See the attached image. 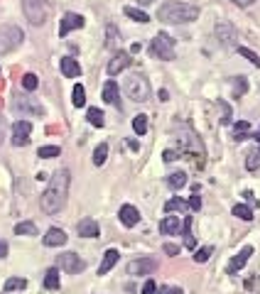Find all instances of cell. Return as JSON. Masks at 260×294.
I'll return each instance as SVG.
<instances>
[{
	"instance_id": "18",
	"label": "cell",
	"mask_w": 260,
	"mask_h": 294,
	"mask_svg": "<svg viewBox=\"0 0 260 294\" xmlns=\"http://www.w3.org/2000/svg\"><path fill=\"white\" fill-rule=\"evenodd\" d=\"M59 66H61V74L66 76V79H76V76H81V66H79V61L71 57H64L59 61Z\"/></svg>"
},
{
	"instance_id": "17",
	"label": "cell",
	"mask_w": 260,
	"mask_h": 294,
	"mask_svg": "<svg viewBox=\"0 0 260 294\" xmlns=\"http://www.w3.org/2000/svg\"><path fill=\"white\" fill-rule=\"evenodd\" d=\"M76 231H79L81 238H98V235H101V228H98V223H96L93 218H84V221H79Z\"/></svg>"
},
{
	"instance_id": "27",
	"label": "cell",
	"mask_w": 260,
	"mask_h": 294,
	"mask_svg": "<svg viewBox=\"0 0 260 294\" xmlns=\"http://www.w3.org/2000/svg\"><path fill=\"white\" fill-rule=\"evenodd\" d=\"M44 287H47V290H59V270L57 267H52V270L44 272Z\"/></svg>"
},
{
	"instance_id": "29",
	"label": "cell",
	"mask_w": 260,
	"mask_h": 294,
	"mask_svg": "<svg viewBox=\"0 0 260 294\" xmlns=\"http://www.w3.org/2000/svg\"><path fill=\"white\" fill-rule=\"evenodd\" d=\"M61 154V147L57 145H44L37 149V157H42V159H52V157H59Z\"/></svg>"
},
{
	"instance_id": "22",
	"label": "cell",
	"mask_w": 260,
	"mask_h": 294,
	"mask_svg": "<svg viewBox=\"0 0 260 294\" xmlns=\"http://www.w3.org/2000/svg\"><path fill=\"white\" fill-rule=\"evenodd\" d=\"M130 20H135V22H140V25H145V22H150V15L147 12H143V10H138V7H133V5H128L125 10H123Z\"/></svg>"
},
{
	"instance_id": "20",
	"label": "cell",
	"mask_w": 260,
	"mask_h": 294,
	"mask_svg": "<svg viewBox=\"0 0 260 294\" xmlns=\"http://www.w3.org/2000/svg\"><path fill=\"white\" fill-rule=\"evenodd\" d=\"M103 101L111 103V106H120V101H118V84L113 79L103 84Z\"/></svg>"
},
{
	"instance_id": "9",
	"label": "cell",
	"mask_w": 260,
	"mask_h": 294,
	"mask_svg": "<svg viewBox=\"0 0 260 294\" xmlns=\"http://www.w3.org/2000/svg\"><path fill=\"white\" fill-rule=\"evenodd\" d=\"M32 138V123L29 120H17L12 125V145L17 147H25Z\"/></svg>"
},
{
	"instance_id": "39",
	"label": "cell",
	"mask_w": 260,
	"mask_h": 294,
	"mask_svg": "<svg viewBox=\"0 0 260 294\" xmlns=\"http://www.w3.org/2000/svg\"><path fill=\"white\" fill-rule=\"evenodd\" d=\"M22 86L27 88V91H34V88L39 86V79H37L34 74H25V76H22Z\"/></svg>"
},
{
	"instance_id": "1",
	"label": "cell",
	"mask_w": 260,
	"mask_h": 294,
	"mask_svg": "<svg viewBox=\"0 0 260 294\" xmlns=\"http://www.w3.org/2000/svg\"><path fill=\"white\" fill-rule=\"evenodd\" d=\"M69 181H71L69 169H59L57 174H52V181H49L47 191H44L42 199H39V206H42L44 213L54 216V213H59V211L64 208L66 196H69Z\"/></svg>"
},
{
	"instance_id": "24",
	"label": "cell",
	"mask_w": 260,
	"mask_h": 294,
	"mask_svg": "<svg viewBox=\"0 0 260 294\" xmlns=\"http://www.w3.org/2000/svg\"><path fill=\"white\" fill-rule=\"evenodd\" d=\"M15 235H37V223L34 221H20L15 226Z\"/></svg>"
},
{
	"instance_id": "16",
	"label": "cell",
	"mask_w": 260,
	"mask_h": 294,
	"mask_svg": "<svg viewBox=\"0 0 260 294\" xmlns=\"http://www.w3.org/2000/svg\"><path fill=\"white\" fill-rule=\"evenodd\" d=\"M216 37H219V44L231 47L233 42H236V29H233V25H229V22H219V25H216Z\"/></svg>"
},
{
	"instance_id": "4",
	"label": "cell",
	"mask_w": 260,
	"mask_h": 294,
	"mask_svg": "<svg viewBox=\"0 0 260 294\" xmlns=\"http://www.w3.org/2000/svg\"><path fill=\"white\" fill-rule=\"evenodd\" d=\"M22 10H25V17L34 27H42L49 17L52 5H49V0H22Z\"/></svg>"
},
{
	"instance_id": "6",
	"label": "cell",
	"mask_w": 260,
	"mask_h": 294,
	"mask_svg": "<svg viewBox=\"0 0 260 294\" xmlns=\"http://www.w3.org/2000/svg\"><path fill=\"white\" fill-rule=\"evenodd\" d=\"M150 52H152L157 59H162V61H172V59H174V39L170 37V34L160 32V34L152 39Z\"/></svg>"
},
{
	"instance_id": "43",
	"label": "cell",
	"mask_w": 260,
	"mask_h": 294,
	"mask_svg": "<svg viewBox=\"0 0 260 294\" xmlns=\"http://www.w3.org/2000/svg\"><path fill=\"white\" fill-rule=\"evenodd\" d=\"M155 292H157V285H155L152 280H147L143 285V294H155Z\"/></svg>"
},
{
	"instance_id": "38",
	"label": "cell",
	"mask_w": 260,
	"mask_h": 294,
	"mask_svg": "<svg viewBox=\"0 0 260 294\" xmlns=\"http://www.w3.org/2000/svg\"><path fill=\"white\" fill-rule=\"evenodd\" d=\"M211 253H214V248H211V245H206V248H199V250L194 253V260H197V263H206V260L211 258Z\"/></svg>"
},
{
	"instance_id": "8",
	"label": "cell",
	"mask_w": 260,
	"mask_h": 294,
	"mask_svg": "<svg viewBox=\"0 0 260 294\" xmlns=\"http://www.w3.org/2000/svg\"><path fill=\"white\" fill-rule=\"evenodd\" d=\"M59 267H61L64 272H69V275H79V272L86 270V263H84V258L76 255V253H61V255H59Z\"/></svg>"
},
{
	"instance_id": "34",
	"label": "cell",
	"mask_w": 260,
	"mask_h": 294,
	"mask_svg": "<svg viewBox=\"0 0 260 294\" xmlns=\"http://www.w3.org/2000/svg\"><path fill=\"white\" fill-rule=\"evenodd\" d=\"M133 130H135L138 135H145V133H147V116L140 113V116L133 118Z\"/></svg>"
},
{
	"instance_id": "53",
	"label": "cell",
	"mask_w": 260,
	"mask_h": 294,
	"mask_svg": "<svg viewBox=\"0 0 260 294\" xmlns=\"http://www.w3.org/2000/svg\"><path fill=\"white\" fill-rule=\"evenodd\" d=\"M256 138H258V140H260V133H258V135H256Z\"/></svg>"
},
{
	"instance_id": "46",
	"label": "cell",
	"mask_w": 260,
	"mask_h": 294,
	"mask_svg": "<svg viewBox=\"0 0 260 294\" xmlns=\"http://www.w3.org/2000/svg\"><path fill=\"white\" fill-rule=\"evenodd\" d=\"M189 208H192V211H199V208H202V196H192V199H189Z\"/></svg>"
},
{
	"instance_id": "21",
	"label": "cell",
	"mask_w": 260,
	"mask_h": 294,
	"mask_svg": "<svg viewBox=\"0 0 260 294\" xmlns=\"http://www.w3.org/2000/svg\"><path fill=\"white\" fill-rule=\"evenodd\" d=\"M160 231H162V235H174L179 231V218L177 216H165L162 223H160Z\"/></svg>"
},
{
	"instance_id": "2",
	"label": "cell",
	"mask_w": 260,
	"mask_h": 294,
	"mask_svg": "<svg viewBox=\"0 0 260 294\" xmlns=\"http://www.w3.org/2000/svg\"><path fill=\"white\" fill-rule=\"evenodd\" d=\"M197 17H199V7L179 0H170L157 10V20L165 25H184V22H194Z\"/></svg>"
},
{
	"instance_id": "12",
	"label": "cell",
	"mask_w": 260,
	"mask_h": 294,
	"mask_svg": "<svg viewBox=\"0 0 260 294\" xmlns=\"http://www.w3.org/2000/svg\"><path fill=\"white\" fill-rule=\"evenodd\" d=\"M118 218H120V223H123L125 228H133V226L140 223V211H138L133 204H125V206H120Z\"/></svg>"
},
{
	"instance_id": "14",
	"label": "cell",
	"mask_w": 260,
	"mask_h": 294,
	"mask_svg": "<svg viewBox=\"0 0 260 294\" xmlns=\"http://www.w3.org/2000/svg\"><path fill=\"white\" fill-rule=\"evenodd\" d=\"M251 255H253V248H251V245H246L243 250H238V253L233 255V260L229 263V267H226V272H229V275H236L243 265L248 263V258H251Z\"/></svg>"
},
{
	"instance_id": "5",
	"label": "cell",
	"mask_w": 260,
	"mask_h": 294,
	"mask_svg": "<svg viewBox=\"0 0 260 294\" xmlns=\"http://www.w3.org/2000/svg\"><path fill=\"white\" fill-rule=\"evenodd\" d=\"M25 39V32L17 25H2L0 27V54H10L15 52Z\"/></svg>"
},
{
	"instance_id": "50",
	"label": "cell",
	"mask_w": 260,
	"mask_h": 294,
	"mask_svg": "<svg viewBox=\"0 0 260 294\" xmlns=\"http://www.w3.org/2000/svg\"><path fill=\"white\" fill-rule=\"evenodd\" d=\"M2 138H5V123H2V118H0V143H2Z\"/></svg>"
},
{
	"instance_id": "35",
	"label": "cell",
	"mask_w": 260,
	"mask_h": 294,
	"mask_svg": "<svg viewBox=\"0 0 260 294\" xmlns=\"http://www.w3.org/2000/svg\"><path fill=\"white\" fill-rule=\"evenodd\" d=\"M84 103H86V91H84V86H81V84H76V86H74V106H76V108H81Z\"/></svg>"
},
{
	"instance_id": "51",
	"label": "cell",
	"mask_w": 260,
	"mask_h": 294,
	"mask_svg": "<svg viewBox=\"0 0 260 294\" xmlns=\"http://www.w3.org/2000/svg\"><path fill=\"white\" fill-rule=\"evenodd\" d=\"M167 98H170V93H167V91L162 88V91H160V101H167Z\"/></svg>"
},
{
	"instance_id": "41",
	"label": "cell",
	"mask_w": 260,
	"mask_h": 294,
	"mask_svg": "<svg viewBox=\"0 0 260 294\" xmlns=\"http://www.w3.org/2000/svg\"><path fill=\"white\" fill-rule=\"evenodd\" d=\"M108 47H116L118 44V29L116 27H108V42H106Z\"/></svg>"
},
{
	"instance_id": "26",
	"label": "cell",
	"mask_w": 260,
	"mask_h": 294,
	"mask_svg": "<svg viewBox=\"0 0 260 294\" xmlns=\"http://www.w3.org/2000/svg\"><path fill=\"white\" fill-rule=\"evenodd\" d=\"M184 245H187L189 250L197 248V240H194V235H192V216L184 218Z\"/></svg>"
},
{
	"instance_id": "33",
	"label": "cell",
	"mask_w": 260,
	"mask_h": 294,
	"mask_svg": "<svg viewBox=\"0 0 260 294\" xmlns=\"http://www.w3.org/2000/svg\"><path fill=\"white\" fill-rule=\"evenodd\" d=\"M86 118H88V123L91 125H96V128H103V113L98 111V108H88V113H86Z\"/></svg>"
},
{
	"instance_id": "42",
	"label": "cell",
	"mask_w": 260,
	"mask_h": 294,
	"mask_svg": "<svg viewBox=\"0 0 260 294\" xmlns=\"http://www.w3.org/2000/svg\"><path fill=\"white\" fill-rule=\"evenodd\" d=\"M219 106L224 108V118H221V123H224V125H229V123H231V108H229V106H226L224 101H221Z\"/></svg>"
},
{
	"instance_id": "28",
	"label": "cell",
	"mask_w": 260,
	"mask_h": 294,
	"mask_svg": "<svg viewBox=\"0 0 260 294\" xmlns=\"http://www.w3.org/2000/svg\"><path fill=\"white\" fill-rule=\"evenodd\" d=\"M233 216L241 218V221H253V208L246 204H236L233 206Z\"/></svg>"
},
{
	"instance_id": "47",
	"label": "cell",
	"mask_w": 260,
	"mask_h": 294,
	"mask_svg": "<svg viewBox=\"0 0 260 294\" xmlns=\"http://www.w3.org/2000/svg\"><path fill=\"white\" fill-rule=\"evenodd\" d=\"M160 294H184V292H182V287H162Z\"/></svg>"
},
{
	"instance_id": "52",
	"label": "cell",
	"mask_w": 260,
	"mask_h": 294,
	"mask_svg": "<svg viewBox=\"0 0 260 294\" xmlns=\"http://www.w3.org/2000/svg\"><path fill=\"white\" fill-rule=\"evenodd\" d=\"M138 2H140V5H150L152 0H138Z\"/></svg>"
},
{
	"instance_id": "44",
	"label": "cell",
	"mask_w": 260,
	"mask_h": 294,
	"mask_svg": "<svg viewBox=\"0 0 260 294\" xmlns=\"http://www.w3.org/2000/svg\"><path fill=\"white\" fill-rule=\"evenodd\" d=\"M162 250H165L167 255H177V253H179V245H174V243H165Z\"/></svg>"
},
{
	"instance_id": "36",
	"label": "cell",
	"mask_w": 260,
	"mask_h": 294,
	"mask_svg": "<svg viewBox=\"0 0 260 294\" xmlns=\"http://www.w3.org/2000/svg\"><path fill=\"white\" fill-rule=\"evenodd\" d=\"M238 54H241V57H246L251 64H253V66H258V69H260V57L256 54V52H251L248 47H238Z\"/></svg>"
},
{
	"instance_id": "48",
	"label": "cell",
	"mask_w": 260,
	"mask_h": 294,
	"mask_svg": "<svg viewBox=\"0 0 260 294\" xmlns=\"http://www.w3.org/2000/svg\"><path fill=\"white\" fill-rule=\"evenodd\" d=\"M231 2H233V5H238V7H251L256 0H231Z\"/></svg>"
},
{
	"instance_id": "45",
	"label": "cell",
	"mask_w": 260,
	"mask_h": 294,
	"mask_svg": "<svg viewBox=\"0 0 260 294\" xmlns=\"http://www.w3.org/2000/svg\"><path fill=\"white\" fill-rule=\"evenodd\" d=\"M162 159H165V162H174V159H179V154H177L174 149H165V154H162Z\"/></svg>"
},
{
	"instance_id": "37",
	"label": "cell",
	"mask_w": 260,
	"mask_h": 294,
	"mask_svg": "<svg viewBox=\"0 0 260 294\" xmlns=\"http://www.w3.org/2000/svg\"><path fill=\"white\" fill-rule=\"evenodd\" d=\"M258 167H260V154L258 152H251L248 159H246V169H248V172H256Z\"/></svg>"
},
{
	"instance_id": "13",
	"label": "cell",
	"mask_w": 260,
	"mask_h": 294,
	"mask_svg": "<svg viewBox=\"0 0 260 294\" xmlns=\"http://www.w3.org/2000/svg\"><path fill=\"white\" fill-rule=\"evenodd\" d=\"M130 61H133V59H130V54H128V52H116V57L108 61V74H111V76L123 74V71L130 66Z\"/></svg>"
},
{
	"instance_id": "49",
	"label": "cell",
	"mask_w": 260,
	"mask_h": 294,
	"mask_svg": "<svg viewBox=\"0 0 260 294\" xmlns=\"http://www.w3.org/2000/svg\"><path fill=\"white\" fill-rule=\"evenodd\" d=\"M5 255H7V243L0 240V258H5Z\"/></svg>"
},
{
	"instance_id": "31",
	"label": "cell",
	"mask_w": 260,
	"mask_h": 294,
	"mask_svg": "<svg viewBox=\"0 0 260 294\" xmlns=\"http://www.w3.org/2000/svg\"><path fill=\"white\" fill-rule=\"evenodd\" d=\"M27 287V280L25 277H10L7 282H5V292H15V290H25Z\"/></svg>"
},
{
	"instance_id": "3",
	"label": "cell",
	"mask_w": 260,
	"mask_h": 294,
	"mask_svg": "<svg viewBox=\"0 0 260 294\" xmlns=\"http://www.w3.org/2000/svg\"><path fill=\"white\" fill-rule=\"evenodd\" d=\"M123 88H125L128 98L135 101V103H145V101L150 98V91H152V88H150V81L145 79L143 74H130V76L125 79Z\"/></svg>"
},
{
	"instance_id": "25",
	"label": "cell",
	"mask_w": 260,
	"mask_h": 294,
	"mask_svg": "<svg viewBox=\"0 0 260 294\" xmlns=\"http://www.w3.org/2000/svg\"><path fill=\"white\" fill-rule=\"evenodd\" d=\"M248 130H251V123L248 120H238L233 125V140H246L248 138Z\"/></svg>"
},
{
	"instance_id": "23",
	"label": "cell",
	"mask_w": 260,
	"mask_h": 294,
	"mask_svg": "<svg viewBox=\"0 0 260 294\" xmlns=\"http://www.w3.org/2000/svg\"><path fill=\"white\" fill-rule=\"evenodd\" d=\"M106 159H108V145H106V143H101V145L93 149V164H96V167H103V164H106Z\"/></svg>"
},
{
	"instance_id": "15",
	"label": "cell",
	"mask_w": 260,
	"mask_h": 294,
	"mask_svg": "<svg viewBox=\"0 0 260 294\" xmlns=\"http://www.w3.org/2000/svg\"><path fill=\"white\" fill-rule=\"evenodd\" d=\"M66 240H69V235L64 233L61 228H49L44 238H42V243L47 245V248H59V245H66Z\"/></svg>"
},
{
	"instance_id": "7",
	"label": "cell",
	"mask_w": 260,
	"mask_h": 294,
	"mask_svg": "<svg viewBox=\"0 0 260 294\" xmlns=\"http://www.w3.org/2000/svg\"><path fill=\"white\" fill-rule=\"evenodd\" d=\"M12 108L17 113H27V116H44V108L37 98H29V96H12Z\"/></svg>"
},
{
	"instance_id": "40",
	"label": "cell",
	"mask_w": 260,
	"mask_h": 294,
	"mask_svg": "<svg viewBox=\"0 0 260 294\" xmlns=\"http://www.w3.org/2000/svg\"><path fill=\"white\" fill-rule=\"evenodd\" d=\"M233 84H236V91H233L236 96H243V93L248 91V81H246L243 76H236V79H233Z\"/></svg>"
},
{
	"instance_id": "19",
	"label": "cell",
	"mask_w": 260,
	"mask_h": 294,
	"mask_svg": "<svg viewBox=\"0 0 260 294\" xmlns=\"http://www.w3.org/2000/svg\"><path fill=\"white\" fill-rule=\"evenodd\" d=\"M118 258H120V253H118L116 248L106 250V253H103V260H101V267H98V275H108V272L116 267Z\"/></svg>"
},
{
	"instance_id": "10",
	"label": "cell",
	"mask_w": 260,
	"mask_h": 294,
	"mask_svg": "<svg viewBox=\"0 0 260 294\" xmlns=\"http://www.w3.org/2000/svg\"><path fill=\"white\" fill-rule=\"evenodd\" d=\"M84 25H86V20H84L81 15H76V12H66V15L61 17V25H59V37H66L69 32L81 29Z\"/></svg>"
},
{
	"instance_id": "32",
	"label": "cell",
	"mask_w": 260,
	"mask_h": 294,
	"mask_svg": "<svg viewBox=\"0 0 260 294\" xmlns=\"http://www.w3.org/2000/svg\"><path fill=\"white\" fill-rule=\"evenodd\" d=\"M167 184H170V189H182L187 184V174L184 172H172L167 176Z\"/></svg>"
},
{
	"instance_id": "30",
	"label": "cell",
	"mask_w": 260,
	"mask_h": 294,
	"mask_svg": "<svg viewBox=\"0 0 260 294\" xmlns=\"http://www.w3.org/2000/svg\"><path fill=\"white\" fill-rule=\"evenodd\" d=\"M189 208V201H184V199H179V196H174V199H170L167 204H165V211L167 213H172V211H187Z\"/></svg>"
},
{
	"instance_id": "11",
	"label": "cell",
	"mask_w": 260,
	"mask_h": 294,
	"mask_svg": "<svg viewBox=\"0 0 260 294\" xmlns=\"http://www.w3.org/2000/svg\"><path fill=\"white\" fill-rule=\"evenodd\" d=\"M155 267H157V263L152 258H138V260L128 263V275H135V277L150 275V272H155Z\"/></svg>"
}]
</instances>
